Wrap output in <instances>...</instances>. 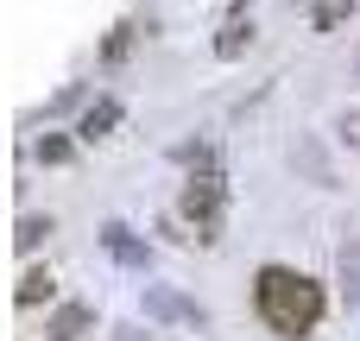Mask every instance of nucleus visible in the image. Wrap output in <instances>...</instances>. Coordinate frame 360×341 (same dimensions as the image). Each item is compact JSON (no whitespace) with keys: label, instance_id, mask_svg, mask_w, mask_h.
<instances>
[{"label":"nucleus","instance_id":"nucleus-1","mask_svg":"<svg viewBox=\"0 0 360 341\" xmlns=\"http://www.w3.org/2000/svg\"><path fill=\"white\" fill-rule=\"evenodd\" d=\"M253 310H259V323L272 329V335L285 341H304L316 323H323V285L316 278H304V272H291V266H259V278H253Z\"/></svg>","mask_w":360,"mask_h":341},{"label":"nucleus","instance_id":"nucleus-2","mask_svg":"<svg viewBox=\"0 0 360 341\" xmlns=\"http://www.w3.org/2000/svg\"><path fill=\"white\" fill-rule=\"evenodd\" d=\"M184 215L190 221H202V240H215V228H221V177H190L184 184Z\"/></svg>","mask_w":360,"mask_h":341},{"label":"nucleus","instance_id":"nucleus-3","mask_svg":"<svg viewBox=\"0 0 360 341\" xmlns=\"http://www.w3.org/2000/svg\"><path fill=\"white\" fill-rule=\"evenodd\" d=\"M101 247H108V253H114L120 266H133V272H146V247L133 240V228H127V221H108V228H101Z\"/></svg>","mask_w":360,"mask_h":341},{"label":"nucleus","instance_id":"nucleus-4","mask_svg":"<svg viewBox=\"0 0 360 341\" xmlns=\"http://www.w3.org/2000/svg\"><path fill=\"white\" fill-rule=\"evenodd\" d=\"M146 316H177V323H202V310H196L190 297L165 291V285H146Z\"/></svg>","mask_w":360,"mask_h":341},{"label":"nucleus","instance_id":"nucleus-5","mask_svg":"<svg viewBox=\"0 0 360 341\" xmlns=\"http://www.w3.org/2000/svg\"><path fill=\"white\" fill-rule=\"evenodd\" d=\"M114 120H120V101H108V95H101V101L76 120V139H89V146H95V139H108V133H114Z\"/></svg>","mask_w":360,"mask_h":341},{"label":"nucleus","instance_id":"nucleus-6","mask_svg":"<svg viewBox=\"0 0 360 341\" xmlns=\"http://www.w3.org/2000/svg\"><path fill=\"white\" fill-rule=\"evenodd\" d=\"M335 278H342V297L360 304V234L342 240V253H335Z\"/></svg>","mask_w":360,"mask_h":341},{"label":"nucleus","instance_id":"nucleus-7","mask_svg":"<svg viewBox=\"0 0 360 341\" xmlns=\"http://www.w3.org/2000/svg\"><path fill=\"white\" fill-rule=\"evenodd\" d=\"M51 291H57V278H51L44 266H32V272L19 278V291H13V304H19V310H32V304H51Z\"/></svg>","mask_w":360,"mask_h":341},{"label":"nucleus","instance_id":"nucleus-8","mask_svg":"<svg viewBox=\"0 0 360 341\" xmlns=\"http://www.w3.org/2000/svg\"><path fill=\"white\" fill-rule=\"evenodd\" d=\"M89 323H95V310H89V304H63V310L51 316V335H57V341H76Z\"/></svg>","mask_w":360,"mask_h":341},{"label":"nucleus","instance_id":"nucleus-9","mask_svg":"<svg viewBox=\"0 0 360 341\" xmlns=\"http://www.w3.org/2000/svg\"><path fill=\"white\" fill-rule=\"evenodd\" d=\"M348 19H354V0H316V6H310V25H316V32H342Z\"/></svg>","mask_w":360,"mask_h":341},{"label":"nucleus","instance_id":"nucleus-10","mask_svg":"<svg viewBox=\"0 0 360 341\" xmlns=\"http://www.w3.org/2000/svg\"><path fill=\"white\" fill-rule=\"evenodd\" d=\"M247 44H253V25H240V19H228V25H221V38H215V57H240Z\"/></svg>","mask_w":360,"mask_h":341},{"label":"nucleus","instance_id":"nucleus-11","mask_svg":"<svg viewBox=\"0 0 360 341\" xmlns=\"http://www.w3.org/2000/svg\"><path fill=\"white\" fill-rule=\"evenodd\" d=\"M44 234H51V221H44V215H19V228H13V247H19V253H32Z\"/></svg>","mask_w":360,"mask_h":341},{"label":"nucleus","instance_id":"nucleus-12","mask_svg":"<svg viewBox=\"0 0 360 341\" xmlns=\"http://www.w3.org/2000/svg\"><path fill=\"white\" fill-rule=\"evenodd\" d=\"M38 158H44V165H70V158H76V139H63V133H44V139H38Z\"/></svg>","mask_w":360,"mask_h":341},{"label":"nucleus","instance_id":"nucleus-13","mask_svg":"<svg viewBox=\"0 0 360 341\" xmlns=\"http://www.w3.org/2000/svg\"><path fill=\"white\" fill-rule=\"evenodd\" d=\"M133 32H139V25H114V32H108V44H101V57H108V63H120V57L133 51Z\"/></svg>","mask_w":360,"mask_h":341},{"label":"nucleus","instance_id":"nucleus-14","mask_svg":"<svg viewBox=\"0 0 360 341\" xmlns=\"http://www.w3.org/2000/svg\"><path fill=\"white\" fill-rule=\"evenodd\" d=\"M354 82H360V51H354Z\"/></svg>","mask_w":360,"mask_h":341}]
</instances>
